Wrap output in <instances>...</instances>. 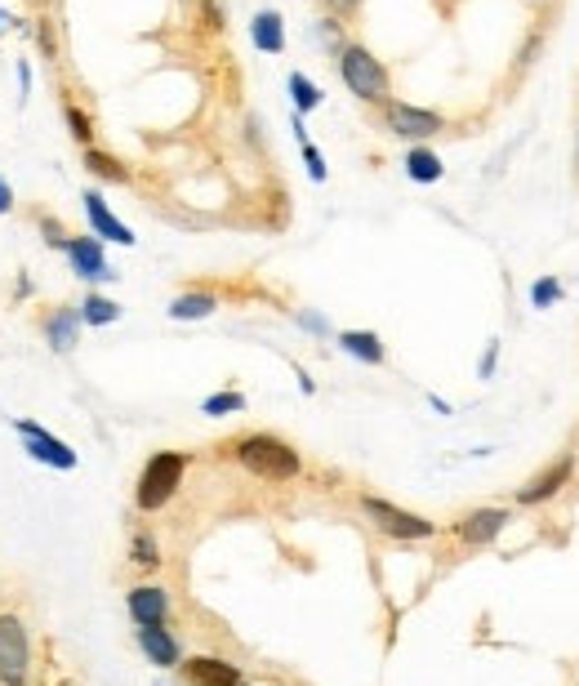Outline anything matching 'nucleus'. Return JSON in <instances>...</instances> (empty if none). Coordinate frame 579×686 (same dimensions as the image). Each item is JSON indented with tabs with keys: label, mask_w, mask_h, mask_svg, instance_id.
I'll return each mask as SVG.
<instances>
[{
	"label": "nucleus",
	"mask_w": 579,
	"mask_h": 686,
	"mask_svg": "<svg viewBox=\"0 0 579 686\" xmlns=\"http://www.w3.org/2000/svg\"><path fill=\"white\" fill-rule=\"evenodd\" d=\"M14 23H19V19H14V14H10V10H0V32H10V27H14Z\"/></svg>",
	"instance_id": "nucleus-36"
},
{
	"label": "nucleus",
	"mask_w": 579,
	"mask_h": 686,
	"mask_svg": "<svg viewBox=\"0 0 579 686\" xmlns=\"http://www.w3.org/2000/svg\"><path fill=\"white\" fill-rule=\"evenodd\" d=\"M334 343H340V348L353 362H361V366H383V362H389V348H383V339L374 330H340V334H334Z\"/></svg>",
	"instance_id": "nucleus-16"
},
{
	"label": "nucleus",
	"mask_w": 579,
	"mask_h": 686,
	"mask_svg": "<svg viewBox=\"0 0 579 686\" xmlns=\"http://www.w3.org/2000/svg\"><path fill=\"white\" fill-rule=\"evenodd\" d=\"M442 174H446V166H442V157L432 152L428 143H410V152H406V179H415V183H442Z\"/></svg>",
	"instance_id": "nucleus-19"
},
{
	"label": "nucleus",
	"mask_w": 579,
	"mask_h": 686,
	"mask_svg": "<svg viewBox=\"0 0 579 686\" xmlns=\"http://www.w3.org/2000/svg\"><path fill=\"white\" fill-rule=\"evenodd\" d=\"M344 27H348L344 19H330V14L317 19V45L325 49V54H340V49L348 45V32H344Z\"/></svg>",
	"instance_id": "nucleus-24"
},
{
	"label": "nucleus",
	"mask_w": 579,
	"mask_h": 686,
	"mask_svg": "<svg viewBox=\"0 0 579 686\" xmlns=\"http://www.w3.org/2000/svg\"><path fill=\"white\" fill-rule=\"evenodd\" d=\"M299 147H304V166H308V179H312V183H325V174H330V170H325L321 147H317V143H299Z\"/></svg>",
	"instance_id": "nucleus-28"
},
{
	"label": "nucleus",
	"mask_w": 579,
	"mask_h": 686,
	"mask_svg": "<svg viewBox=\"0 0 579 686\" xmlns=\"http://www.w3.org/2000/svg\"><path fill=\"white\" fill-rule=\"evenodd\" d=\"M201 10H206V19H210V27L219 32V27H223V10H219V0H201Z\"/></svg>",
	"instance_id": "nucleus-33"
},
{
	"label": "nucleus",
	"mask_w": 579,
	"mask_h": 686,
	"mask_svg": "<svg viewBox=\"0 0 579 686\" xmlns=\"http://www.w3.org/2000/svg\"><path fill=\"white\" fill-rule=\"evenodd\" d=\"M570 477H575V451H562L557 460H549L526 486H517V504L521 509H540V504L557 500L562 486H570Z\"/></svg>",
	"instance_id": "nucleus-8"
},
{
	"label": "nucleus",
	"mask_w": 579,
	"mask_h": 686,
	"mask_svg": "<svg viewBox=\"0 0 579 686\" xmlns=\"http://www.w3.org/2000/svg\"><path fill=\"white\" fill-rule=\"evenodd\" d=\"M32 682V637L19 615H0V686Z\"/></svg>",
	"instance_id": "nucleus-5"
},
{
	"label": "nucleus",
	"mask_w": 579,
	"mask_h": 686,
	"mask_svg": "<svg viewBox=\"0 0 579 686\" xmlns=\"http://www.w3.org/2000/svg\"><path fill=\"white\" fill-rule=\"evenodd\" d=\"M428 406H432V411H438V415H451V402H442V397H438V392H432V397H428Z\"/></svg>",
	"instance_id": "nucleus-35"
},
{
	"label": "nucleus",
	"mask_w": 579,
	"mask_h": 686,
	"mask_svg": "<svg viewBox=\"0 0 579 686\" xmlns=\"http://www.w3.org/2000/svg\"><path fill=\"white\" fill-rule=\"evenodd\" d=\"M321 10H325L330 19H344V23H348V19L361 10V0H321Z\"/></svg>",
	"instance_id": "nucleus-29"
},
{
	"label": "nucleus",
	"mask_w": 579,
	"mask_h": 686,
	"mask_svg": "<svg viewBox=\"0 0 579 686\" xmlns=\"http://www.w3.org/2000/svg\"><path fill=\"white\" fill-rule=\"evenodd\" d=\"M250 40L263 54H285V19L276 10H259L250 19Z\"/></svg>",
	"instance_id": "nucleus-17"
},
{
	"label": "nucleus",
	"mask_w": 579,
	"mask_h": 686,
	"mask_svg": "<svg viewBox=\"0 0 579 686\" xmlns=\"http://www.w3.org/2000/svg\"><path fill=\"white\" fill-rule=\"evenodd\" d=\"M562 299V277H540L535 285H530V304L535 308H553Z\"/></svg>",
	"instance_id": "nucleus-27"
},
{
	"label": "nucleus",
	"mask_w": 579,
	"mask_h": 686,
	"mask_svg": "<svg viewBox=\"0 0 579 686\" xmlns=\"http://www.w3.org/2000/svg\"><path fill=\"white\" fill-rule=\"evenodd\" d=\"M513 522V513L508 509H472V513H464L459 522H455V539L464 549H491L495 539L504 535V526Z\"/></svg>",
	"instance_id": "nucleus-10"
},
{
	"label": "nucleus",
	"mask_w": 579,
	"mask_h": 686,
	"mask_svg": "<svg viewBox=\"0 0 579 686\" xmlns=\"http://www.w3.org/2000/svg\"><path fill=\"white\" fill-rule=\"evenodd\" d=\"M285 89H290V103H295V112H299V117H308V112H317V108L325 103L321 85H317V81H308L304 72H290Z\"/></svg>",
	"instance_id": "nucleus-23"
},
{
	"label": "nucleus",
	"mask_w": 579,
	"mask_h": 686,
	"mask_svg": "<svg viewBox=\"0 0 579 686\" xmlns=\"http://www.w3.org/2000/svg\"><path fill=\"white\" fill-rule=\"evenodd\" d=\"M130 562L138 566V571H161V539L148 530V526H138L134 535H130Z\"/></svg>",
	"instance_id": "nucleus-21"
},
{
	"label": "nucleus",
	"mask_w": 579,
	"mask_h": 686,
	"mask_svg": "<svg viewBox=\"0 0 579 686\" xmlns=\"http://www.w3.org/2000/svg\"><path fill=\"white\" fill-rule=\"evenodd\" d=\"M63 121H67V130H72V138H76L81 147H94V121H89L76 103H67V108H63Z\"/></svg>",
	"instance_id": "nucleus-26"
},
{
	"label": "nucleus",
	"mask_w": 579,
	"mask_h": 686,
	"mask_svg": "<svg viewBox=\"0 0 579 686\" xmlns=\"http://www.w3.org/2000/svg\"><path fill=\"white\" fill-rule=\"evenodd\" d=\"M227 455L246 468L250 477H259V481H295L299 473H304V455L290 446L285 437H276V432H246V437H236L232 446H227Z\"/></svg>",
	"instance_id": "nucleus-1"
},
{
	"label": "nucleus",
	"mask_w": 579,
	"mask_h": 686,
	"mask_svg": "<svg viewBox=\"0 0 579 686\" xmlns=\"http://www.w3.org/2000/svg\"><path fill=\"white\" fill-rule=\"evenodd\" d=\"M59 250L67 255V264H72V272L81 277V281H89V285H103V281H112L116 272L108 268V255H103V241L99 236H67Z\"/></svg>",
	"instance_id": "nucleus-9"
},
{
	"label": "nucleus",
	"mask_w": 579,
	"mask_h": 686,
	"mask_svg": "<svg viewBox=\"0 0 579 686\" xmlns=\"http://www.w3.org/2000/svg\"><path fill=\"white\" fill-rule=\"evenodd\" d=\"M183 473H187V455L183 451H157L138 473V486H134V504L138 513H161L183 486Z\"/></svg>",
	"instance_id": "nucleus-3"
},
{
	"label": "nucleus",
	"mask_w": 579,
	"mask_h": 686,
	"mask_svg": "<svg viewBox=\"0 0 579 686\" xmlns=\"http://www.w3.org/2000/svg\"><path fill=\"white\" fill-rule=\"evenodd\" d=\"M81 206H85V219H89V232L99 236V241H112V245H134V232L108 210V201H103V192L99 187H85V196H81Z\"/></svg>",
	"instance_id": "nucleus-13"
},
{
	"label": "nucleus",
	"mask_w": 579,
	"mask_h": 686,
	"mask_svg": "<svg viewBox=\"0 0 579 686\" xmlns=\"http://www.w3.org/2000/svg\"><path fill=\"white\" fill-rule=\"evenodd\" d=\"M334 63H340V81L348 85V94L361 98V103L383 108L393 98V76H389V68H383V59L370 54V45L348 40L340 54H334Z\"/></svg>",
	"instance_id": "nucleus-2"
},
{
	"label": "nucleus",
	"mask_w": 579,
	"mask_h": 686,
	"mask_svg": "<svg viewBox=\"0 0 579 686\" xmlns=\"http://www.w3.org/2000/svg\"><path fill=\"white\" fill-rule=\"evenodd\" d=\"M295 321H299L304 330H312V334H330V321H325L321 313H295Z\"/></svg>",
	"instance_id": "nucleus-31"
},
{
	"label": "nucleus",
	"mask_w": 579,
	"mask_h": 686,
	"mask_svg": "<svg viewBox=\"0 0 579 686\" xmlns=\"http://www.w3.org/2000/svg\"><path fill=\"white\" fill-rule=\"evenodd\" d=\"M36 5H54V0H36Z\"/></svg>",
	"instance_id": "nucleus-38"
},
{
	"label": "nucleus",
	"mask_w": 579,
	"mask_h": 686,
	"mask_svg": "<svg viewBox=\"0 0 579 686\" xmlns=\"http://www.w3.org/2000/svg\"><path fill=\"white\" fill-rule=\"evenodd\" d=\"M241 411H246V397H241V392H232V388H223V392H214V397L201 402V415H210V419L241 415Z\"/></svg>",
	"instance_id": "nucleus-25"
},
{
	"label": "nucleus",
	"mask_w": 579,
	"mask_h": 686,
	"mask_svg": "<svg viewBox=\"0 0 579 686\" xmlns=\"http://www.w3.org/2000/svg\"><path fill=\"white\" fill-rule=\"evenodd\" d=\"M530 5H553V0H530Z\"/></svg>",
	"instance_id": "nucleus-37"
},
{
	"label": "nucleus",
	"mask_w": 579,
	"mask_h": 686,
	"mask_svg": "<svg viewBox=\"0 0 579 686\" xmlns=\"http://www.w3.org/2000/svg\"><path fill=\"white\" fill-rule=\"evenodd\" d=\"M383 112V130L393 138H406V143H428L446 130V117L432 112V108H419V103H402V98H389L379 108Z\"/></svg>",
	"instance_id": "nucleus-6"
},
{
	"label": "nucleus",
	"mask_w": 579,
	"mask_h": 686,
	"mask_svg": "<svg viewBox=\"0 0 579 686\" xmlns=\"http://www.w3.org/2000/svg\"><path fill=\"white\" fill-rule=\"evenodd\" d=\"M81 157H85V170L94 179H103V183H130V166L116 161L112 152H103V147H81Z\"/></svg>",
	"instance_id": "nucleus-20"
},
{
	"label": "nucleus",
	"mask_w": 579,
	"mask_h": 686,
	"mask_svg": "<svg viewBox=\"0 0 579 686\" xmlns=\"http://www.w3.org/2000/svg\"><path fill=\"white\" fill-rule=\"evenodd\" d=\"M36 36H40V45H45V54L54 59V32H50V23H40V32H36Z\"/></svg>",
	"instance_id": "nucleus-34"
},
{
	"label": "nucleus",
	"mask_w": 579,
	"mask_h": 686,
	"mask_svg": "<svg viewBox=\"0 0 579 686\" xmlns=\"http://www.w3.org/2000/svg\"><path fill=\"white\" fill-rule=\"evenodd\" d=\"M134 642H138L143 660L157 664V669H178V664H183V642L170 633V624H157V628H134Z\"/></svg>",
	"instance_id": "nucleus-14"
},
{
	"label": "nucleus",
	"mask_w": 579,
	"mask_h": 686,
	"mask_svg": "<svg viewBox=\"0 0 579 686\" xmlns=\"http://www.w3.org/2000/svg\"><path fill=\"white\" fill-rule=\"evenodd\" d=\"M10 210H14V187L5 174H0V215H10Z\"/></svg>",
	"instance_id": "nucleus-32"
},
{
	"label": "nucleus",
	"mask_w": 579,
	"mask_h": 686,
	"mask_svg": "<svg viewBox=\"0 0 579 686\" xmlns=\"http://www.w3.org/2000/svg\"><path fill=\"white\" fill-rule=\"evenodd\" d=\"M125 611H130L134 628L170 624V588H161V584H134L130 593H125Z\"/></svg>",
	"instance_id": "nucleus-11"
},
{
	"label": "nucleus",
	"mask_w": 579,
	"mask_h": 686,
	"mask_svg": "<svg viewBox=\"0 0 579 686\" xmlns=\"http://www.w3.org/2000/svg\"><path fill=\"white\" fill-rule=\"evenodd\" d=\"M214 308H219L214 290H183L178 299L170 304V317L174 321H206V317H214Z\"/></svg>",
	"instance_id": "nucleus-18"
},
{
	"label": "nucleus",
	"mask_w": 579,
	"mask_h": 686,
	"mask_svg": "<svg viewBox=\"0 0 579 686\" xmlns=\"http://www.w3.org/2000/svg\"><path fill=\"white\" fill-rule=\"evenodd\" d=\"M178 673L187 686H246V673L223 656H192L178 664Z\"/></svg>",
	"instance_id": "nucleus-12"
},
{
	"label": "nucleus",
	"mask_w": 579,
	"mask_h": 686,
	"mask_svg": "<svg viewBox=\"0 0 579 686\" xmlns=\"http://www.w3.org/2000/svg\"><path fill=\"white\" fill-rule=\"evenodd\" d=\"M495 366H500V339H491V348L481 353V366H477V379H486L491 383V375H495Z\"/></svg>",
	"instance_id": "nucleus-30"
},
{
	"label": "nucleus",
	"mask_w": 579,
	"mask_h": 686,
	"mask_svg": "<svg viewBox=\"0 0 579 686\" xmlns=\"http://www.w3.org/2000/svg\"><path fill=\"white\" fill-rule=\"evenodd\" d=\"M40 334L54 353H72L76 339H81V313L76 308H50L40 317Z\"/></svg>",
	"instance_id": "nucleus-15"
},
{
	"label": "nucleus",
	"mask_w": 579,
	"mask_h": 686,
	"mask_svg": "<svg viewBox=\"0 0 579 686\" xmlns=\"http://www.w3.org/2000/svg\"><path fill=\"white\" fill-rule=\"evenodd\" d=\"M14 432L23 437V451H27L36 464H45V468L72 473V468L81 464V455L67 446L63 437H54L50 428H40V424H32V419H14Z\"/></svg>",
	"instance_id": "nucleus-7"
},
{
	"label": "nucleus",
	"mask_w": 579,
	"mask_h": 686,
	"mask_svg": "<svg viewBox=\"0 0 579 686\" xmlns=\"http://www.w3.org/2000/svg\"><path fill=\"white\" fill-rule=\"evenodd\" d=\"M76 313H81V326H112V321H121V304L108 299V294H99V290H89L85 299L76 304Z\"/></svg>",
	"instance_id": "nucleus-22"
},
{
	"label": "nucleus",
	"mask_w": 579,
	"mask_h": 686,
	"mask_svg": "<svg viewBox=\"0 0 579 686\" xmlns=\"http://www.w3.org/2000/svg\"><path fill=\"white\" fill-rule=\"evenodd\" d=\"M361 513L370 517V526L379 535L402 539V544H415V539L438 535V522H428L423 513H410V509H397L393 500H383V495H361Z\"/></svg>",
	"instance_id": "nucleus-4"
}]
</instances>
